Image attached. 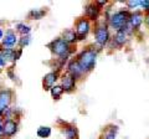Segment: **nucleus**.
<instances>
[{
  "label": "nucleus",
  "instance_id": "f257e3e1",
  "mask_svg": "<svg viewBox=\"0 0 149 139\" xmlns=\"http://www.w3.org/2000/svg\"><path fill=\"white\" fill-rule=\"evenodd\" d=\"M97 55H98V50H96L95 47H86L77 55L76 60L80 63L81 68L85 71V73H90L95 68L97 62Z\"/></svg>",
  "mask_w": 149,
  "mask_h": 139
},
{
  "label": "nucleus",
  "instance_id": "f03ea898",
  "mask_svg": "<svg viewBox=\"0 0 149 139\" xmlns=\"http://www.w3.org/2000/svg\"><path fill=\"white\" fill-rule=\"evenodd\" d=\"M132 11H129L128 9H123V10H118L113 13L112 15L108 17V26L114 29L116 31L122 30L123 27L129 22V17Z\"/></svg>",
  "mask_w": 149,
  "mask_h": 139
},
{
  "label": "nucleus",
  "instance_id": "7ed1b4c3",
  "mask_svg": "<svg viewBox=\"0 0 149 139\" xmlns=\"http://www.w3.org/2000/svg\"><path fill=\"white\" fill-rule=\"evenodd\" d=\"M72 45H68L67 42H65V41L58 38V39H55L54 41H51V42L47 45V47L51 50V52H52L55 56H57L60 58H67L70 56V54L72 52Z\"/></svg>",
  "mask_w": 149,
  "mask_h": 139
},
{
  "label": "nucleus",
  "instance_id": "20e7f679",
  "mask_svg": "<svg viewBox=\"0 0 149 139\" xmlns=\"http://www.w3.org/2000/svg\"><path fill=\"white\" fill-rule=\"evenodd\" d=\"M95 41L100 47H103L111 41L109 26L106 22H97V26L95 29Z\"/></svg>",
  "mask_w": 149,
  "mask_h": 139
},
{
  "label": "nucleus",
  "instance_id": "39448f33",
  "mask_svg": "<svg viewBox=\"0 0 149 139\" xmlns=\"http://www.w3.org/2000/svg\"><path fill=\"white\" fill-rule=\"evenodd\" d=\"M78 40H85L87 38L88 32L91 31V21L86 17H81L76 21V30Z\"/></svg>",
  "mask_w": 149,
  "mask_h": 139
},
{
  "label": "nucleus",
  "instance_id": "423d86ee",
  "mask_svg": "<svg viewBox=\"0 0 149 139\" xmlns=\"http://www.w3.org/2000/svg\"><path fill=\"white\" fill-rule=\"evenodd\" d=\"M101 10L102 9L97 5L96 1L88 3L85 6V17L90 21H98L100 15H101Z\"/></svg>",
  "mask_w": 149,
  "mask_h": 139
},
{
  "label": "nucleus",
  "instance_id": "0eeeda50",
  "mask_svg": "<svg viewBox=\"0 0 149 139\" xmlns=\"http://www.w3.org/2000/svg\"><path fill=\"white\" fill-rule=\"evenodd\" d=\"M76 82L77 80L73 76H71L68 72H66L61 78V86L66 93H71L76 90Z\"/></svg>",
  "mask_w": 149,
  "mask_h": 139
},
{
  "label": "nucleus",
  "instance_id": "6e6552de",
  "mask_svg": "<svg viewBox=\"0 0 149 139\" xmlns=\"http://www.w3.org/2000/svg\"><path fill=\"white\" fill-rule=\"evenodd\" d=\"M144 17H146V14L143 11H138V10L132 11L130 17H129V25L133 27L134 31L139 30V27L142 26L143 21H144Z\"/></svg>",
  "mask_w": 149,
  "mask_h": 139
},
{
  "label": "nucleus",
  "instance_id": "1a4fd4ad",
  "mask_svg": "<svg viewBox=\"0 0 149 139\" xmlns=\"http://www.w3.org/2000/svg\"><path fill=\"white\" fill-rule=\"evenodd\" d=\"M67 72L70 73L71 76H73L76 80H81V78L86 75L85 71L81 68L80 63L77 62V60H72V61H70L68 66H67Z\"/></svg>",
  "mask_w": 149,
  "mask_h": 139
},
{
  "label": "nucleus",
  "instance_id": "9d476101",
  "mask_svg": "<svg viewBox=\"0 0 149 139\" xmlns=\"http://www.w3.org/2000/svg\"><path fill=\"white\" fill-rule=\"evenodd\" d=\"M17 131V122L14 119H5L3 123V136L4 137H13Z\"/></svg>",
  "mask_w": 149,
  "mask_h": 139
},
{
  "label": "nucleus",
  "instance_id": "9b49d317",
  "mask_svg": "<svg viewBox=\"0 0 149 139\" xmlns=\"http://www.w3.org/2000/svg\"><path fill=\"white\" fill-rule=\"evenodd\" d=\"M128 39H129V35L122 29V30L116 31L113 39H112V42H113L114 46H117V47H123L128 42Z\"/></svg>",
  "mask_w": 149,
  "mask_h": 139
},
{
  "label": "nucleus",
  "instance_id": "f8f14e48",
  "mask_svg": "<svg viewBox=\"0 0 149 139\" xmlns=\"http://www.w3.org/2000/svg\"><path fill=\"white\" fill-rule=\"evenodd\" d=\"M118 133V126L116 124H108L106 126L100 134V139H116Z\"/></svg>",
  "mask_w": 149,
  "mask_h": 139
},
{
  "label": "nucleus",
  "instance_id": "ddd939ff",
  "mask_svg": "<svg viewBox=\"0 0 149 139\" xmlns=\"http://www.w3.org/2000/svg\"><path fill=\"white\" fill-rule=\"evenodd\" d=\"M57 80H58V71H52V72L47 73V75L44 77V80H42L44 90L51 91V88L55 86V83H56Z\"/></svg>",
  "mask_w": 149,
  "mask_h": 139
},
{
  "label": "nucleus",
  "instance_id": "4468645a",
  "mask_svg": "<svg viewBox=\"0 0 149 139\" xmlns=\"http://www.w3.org/2000/svg\"><path fill=\"white\" fill-rule=\"evenodd\" d=\"M17 42V38L15 35V32L9 30L5 34V39H3V47L4 49H11L13 46H15V44Z\"/></svg>",
  "mask_w": 149,
  "mask_h": 139
},
{
  "label": "nucleus",
  "instance_id": "2eb2a0df",
  "mask_svg": "<svg viewBox=\"0 0 149 139\" xmlns=\"http://www.w3.org/2000/svg\"><path fill=\"white\" fill-rule=\"evenodd\" d=\"M61 39L65 41V42H67L68 45H73L76 44L78 41V36H77V32L72 30V29H67L62 32V36Z\"/></svg>",
  "mask_w": 149,
  "mask_h": 139
},
{
  "label": "nucleus",
  "instance_id": "dca6fc26",
  "mask_svg": "<svg viewBox=\"0 0 149 139\" xmlns=\"http://www.w3.org/2000/svg\"><path fill=\"white\" fill-rule=\"evenodd\" d=\"M65 139H78V129L73 124H65L63 127Z\"/></svg>",
  "mask_w": 149,
  "mask_h": 139
},
{
  "label": "nucleus",
  "instance_id": "f3484780",
  "mask_svg": "<svg viewBox=\"0 0 149 139\" xmlns=\"http://www.w3.org/2000/svg\"><path fill=\"white\" fill-rule=\"evenodd\" d=\"M50 92H51V96H52L54 99H60L65 91H63V88H62L61 85H55L52 88H51Z\"/></svg>",
  "mask_w": 149,
  "mask_h": 139
},
{
  "label": "nucleus",
  "instance_id": "a211bd4d",
  "mask_svg": "<svg viewBox=\"0 0 149 139\" xmlns=\"http://www.w3.org/2000/svg\"><path fill=\"white\" fill-rule=\"evenodd\" d=\"M46 15V10H31L29 13V19H35V20H40L42 19V16Z\"/></svg>",
  "mask_w": 149,
  "mask_h": 139
},
{
  "label": "nucleus",
  "instance_id": "6ab92c4d",
  "mask_svg": "<svg viewBox=\"0 0 149 139\" xmlns=\"http://www.w3.org/2000/svg\"><path fill=\"white\" fill-rule=\"evenodd\" d=\"M16 30L20 32L22 36H29L30 31H31V27L29 25H25V24H17L16 25Z\"/></svg>",
  "mask_w": 149,
  "mask_h": 139
},
{
  "label": "nucleus",
  "instance_id": "aec40b11",
  "mask_svg": "<svg viewBox=\"0 0 149 139\" xmlns=\"http://www.w3.org/2000/svg\"><path fill=\"white\" fill-rule=\"evenodd\" d=\"M37 136L40 138H49L51 136V128L50 127H40L37 129Z\"/></svg>",
  "mask_w": 149,
  "mask_h": 139
},
{
  "label": "nucleus",
  "instance_id": "412c9836",
  "mask_svg": "<svg viewBox=\"0 0 149 139\" xmlns=\"http://www.w3.org/2000/svg\"><path fill=\"white\" fill-rule=\"evenodd\" d=\"M125 5L128 6V10H134V9H137L141 6V0H128V1H125Z\"/></svg>",
  "mask_w": 149,
  "mask_h": 139
},
{
  "label": "nucleus",
  "instance_id": "4be33fe9",
  "mask_svg": "<svg viewBox=\"0 0 149 139\" xmlns=\"http://www.w3.org/2000/svg\"><path fill=\"white\" fill-rule=\"evenodd\" d=\"M30 44V36H21V39L19 40V45L20 47H24V46Z\"/></svg>",
  "mask_w": 149,
  "mask_h": 139
},
{
  "label": "nucleus",
  "instance_id": "5701e85b",
  "mask_svg": "<svg viewBox=\"0 0 149 139\" xmlns=\"http://www.w3.org/2000/svg\"><path fill=\"white\" fill-rule=\"evenodd\" d=\"M141 6L144 13H149V0H141Z\"/></svg>",
  "mask_w": 149,
  "mask_h": 139
},
{
  "label": "nucleus",
  "instance_id": "b1692460",
  "mask_svg": "<svg viewBox=\"0 0 149 139\" xmlns=\"http://www.w3.org/2000/svg\"><path fill=\"white\" fill-rule=\"evenodd\" d=\"M6 65V58H5V56L3 55V52H1V50H0V66L1 67H4Z\"/></svg>",
  "mask_w": 149,
  "mask_h": 139
},
{
  "label": "nucleus",
  "instance_id": "393cba45",
  "mask_svg": "<svg viewBox=\"0 0 149 139\" xmlns=\"http://www.w3.org/2000/svg\"><path fill=\"white\" fill-rule=\"evenodd\" d=\"M21 54H22V50H21V49H19V50H15V51H14V60L16 61V60L20 58Z\"/></svg>",
  "mask_w": 149,
  "mask_h": 139
},
{
  "label": "nucleus",
  "instance_id": "a878e982",
  "mask_svg": "<svg viewBox=\"0 0 149 139\" xmlns=\"http://www.w3.org/2000/svg\"><path fill=\"white\" fill-rule=\"evenodd\" d=\"M96 4L102 9V6H106L107 5V1H96Z\"/></svg>",
  "mask_w": 149,
  "mask_h": 139
},
{
  "label": "nucleus",
  "instance_id": "bb28decb",
  "mask_svg": "<svg viewBox=\"0 0 149 139\" xmlns=\"http://www.w3.org/2000/svg\"><path fill=\"white\" fill-rule=\"evenodd\" d=\"M4 39V31H3V29L0 27V41H1Z\"/></svg>",
  "mask_w": 149,
  "mask_h": 139
},
{
  "label": "nucleus",
  "instance_id": "cd10ccee",
  "mask_svg": "<svg viewBox=\"0 0 149 139\" xmlns=\"http://www.w3.org/2000/svg\"><path fill=\"white\" fill-rule=\"evenodd\" d=\"M0 133H3V122H1V118H0Z\"/></svg>",
  "mask_w": 149,
  "mask_h": 139
},
{
  "label": "nucleus",
  "instance_id": "c85d7f7f",
  "mask_svg": "<svg viewBox=\"0 0 149 139\" xmlns=\"http://www.w3.org/2000/svg\"><path fill=\"white\" fill-rule=\"evenodd\" d=\"M147 24H148V26H149V13H147Z\"/></svg>",
  "mask_w": 149,
  "mask_h": 139
},
{
  "label": "nucleus",
  "instance_id": "c756f323",
  "mask_svg": "<svg viewBox=\"0 0 149 139\" xmlns=\"http://www.w3.org/2000/svg\"><path fill=\"white\" fill-rule=\"evenodd\" d=\"M0 139H3V136H1V134H0Z\"/></svg>",
  "mask_w": 149,
  "mask_h": 139
},
{
  "label": "nucleus",
  "instance_id": "7c9ffc66",
  "mask_svg": "<svg viewBox=\"0 0 149 139\" xmlns=\"http://www.w3.org/2000/svg\"><path fill=\"white\" fill-rule=\"evenodd\" d=\"M0 72H1V66H0Z\"/></svg>",
  "mask_w": 149,
  "mask_h": 139
}]
</instances>
